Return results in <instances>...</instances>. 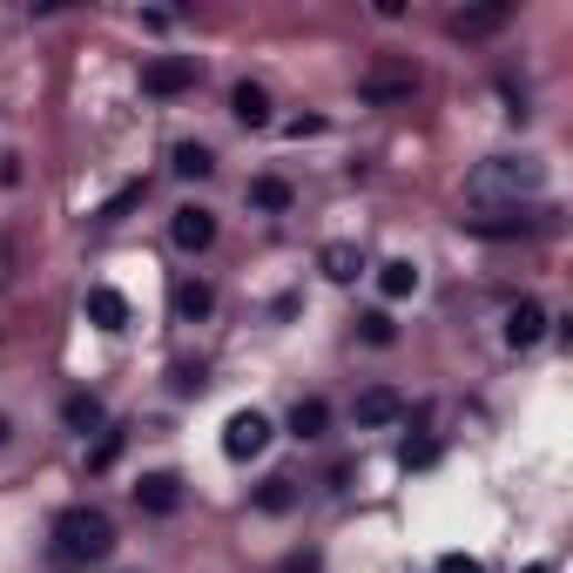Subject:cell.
<instances>
[{"instance_id":"obj_1","label":"cell","mask_w":573,"mask_h":573,"mask_svg":"<svg viewBox=\"0 0 573 573\" xmlns=\"http://www.w3.org/2000/svg\"><path fill=\"white\" fill-rule=\"evenodd\" d=\"M115 553V520L102 507H61L54 526H48V560L61 573H81V566H102Z\"/></svg>"},{"instance_id":"obj_2","label":"cell","mask_w":573,"mask_h":573,"mask_svg":"<svg viewBox=\"0 0 573 573\" xmlns=\"http://www.w3.org/2000/svg\"><path fill=\"white\" fill-rule=\"evenodd\" d=\"M526 190H540V162H533V155H493V162H479V170L465 176V196H472V203L513 196V209H520Z\"/></svg>"},{"instance_id":"obj_3","label":"cell","mask_w":573,"mask_h":573,"mask_svg":"<svg viewBox=\"0 0 573 573\" xmlns=\"http://www.w3.org/2000/svg\"><path fill=\"white\" fill-rule=\"evenodd\" d=\"M196 89V61L190 54H155L149 68H142V95H162V102H170V95H190Z\"/></svg>"},{"instance_id":"obj_4","label":"cell","mask_w":573,"mask_h":573,"mask_svg":"<svg viewBox=\"0 0 573 573\" xmlns=\"http://www.w3.org/2000/svg\"><path fill=\"white\" fill-rule=\"evenodd\" d=\"M412 89H419V74H412V68H378V74L358 81V102L391 109V102H412Z\"/></svg>"},{"instance_id":"obj_5","label":"cell","mask_w":573,"mask_h":573,"mask_svg":"<svg viewBox=\"0 0 573 573\" xmlns=\"http://www.w3.org/2000/svg\"><path fill=\"white\" fill-rule=\"evenodd\" d=\"M264 446H270V419H264V412H236V419L223 426V452H229L236 465H243V459H257Z\"/></svg>"},{"instance_id":"obj_6","label":"cell","mask_w":573,"mask_h":573,"mask_svg":"<svg viewBox=\"0 0 573 573\" xmlns=\"http://www.w3.org/2000/svg\"><path fill=\"white\" fill-rule=\"evenodd\" d=\"M170 236H176V250H190V257H203L209 243H216V216L203 209V203H183L176 216H170Z\"/></svg>"},{"instance_id":"obj_7","label":"cell","mask_w":573,"mask_h":573,"mask_svg":"<svg viewBox=\"0 0 573 573\" xmlns=\"http://www.w3.org/2000/svg\"><path fill=\"white\" fill-rule=\"evenodd\" d=\"M135 507L155 513V520H170V513L183 507V479H176V472H142V479H135Z\"/></svg>"},{"instance_id":"obj_8","label":"cell","mask_w":573,"mask_h":573,"mask_svg":"<svg viewBox=\"0 0 573 573\" xmlns=\"http://www.w3.org/2000/svg\"><path fill=\"white\" fill-rule=\"evenodd\" d=\"M472 236H493V243H507V236H533V229H546V216H533V209H500V216H459Z\"/></svg>"},{"instance_id":"obj_9","label":"cell","mask_w":573,"mask_h":573,"mask_svg":"<svg viewBox=\"0 0 573 573\" xmlns=\"http://www.w3.org/2000/svg\"><path fill=\"white\" fill-rule=\"evenodd\" d=\"M351 419H358L365 432H378V426H398V419H405V398H398L391 385H371V391H358Z\"/></svg>"},{"instance_id":"obj_10","label":"cell","mask_w":573,"mask_h":573,"mask_svg":"<svg viewBox=\"0 0 573 573\" xmlns=\"http://www.w3.org/2000/svg\"><path fill=\"white\" fill-rule=\"evenodd\" d=\"M513 21V0H493V8H465V14H452V34L459 41H485V34H500Z\"/></svg>"},{"instance_id":"obj_11","label":"cell","mask_w":573,"mask_h":573,"mask_svg":"<svg viewBox=\"0 0 573 573\" xmlns=\"http://www.w3.org/2000/svg\"><path fill=\"white\" fill-rule=\"evenodd\" d=\"M540 338H546V304L520 297V304L507 310V345H513V351H526V345H540Z\"/></svg>"},{"instance_id":"obj_12","label":"cell","mask_w":573,"mask_h":573,"mask_svg":"<svg viewBox=\"0 0 573 573\" xmlns=\"http://www.w3.org/2000/svg\"><path fill=\"white\" fill-rule=\"evenodd\" d=\"M89 324H95V331H129V297L115 284H95L89 290Z\"/></svg>"},{"instance_id":"obj_13","label":"cell","mask_w":573,"mask_h":573,"mask_svg":"<svg viewBox=\"0 0 573 573\" xmlns=\"http://www.w3.org/2000/svg\"><path fill=\"white\" fill-rule=\"evenodd\" d=\"M317 270L331 277V284H358V277H365V250H358V243H324V250H317Z\"/></svg>"},{"instance_id":"obj_14","label":"cell","mask_w":573,"mask_h":573,"mask_svg":"<svg viewBox=\"0 0 573 573\" xmlns=\"http://www.w3.org/2000/svg\"><path fill=\"white\" fill-rule=\"evenodd\" d=\"M378 297H385V304H405V297H419V264H405V257L378 264Z\"/></svg>"},{"instance_id":"obj_15","label":"cell","mask_w":573,"mask_h":573,"mask_svg":"<svg viewBox=\"0 0 573 573\" xmlns=\"http://www.w3.org/2000/svg\"><path fill=\"white\" fill-rule=\"evenodd\" d=\"M229 115H236L243 129H264V122H270V95L257 89V81H236V89H229Z\"/></svg>"},{"instance_id":"obj_16","label":"cell","mask_w":573,"mask_h":573,"mask_svg":"<svg viewBox=\"0 0 573 573\" xmlns=\"http://www.w3.org/2000/svg\"><path fill=\"white\" fill-rule=\"evenodd\" d=\"M331 432V405L324 398H297L290 405V439H324Z\"/></svg>"},{"instance_id":"obj_17","label":"cell","mask_w":573,"mask_h":573,"mask_svg":"<svg viewBox=\"0 0 573 573\" xmlns=\"http://www.w3.org/2000/svg\"><path fill=\"white\" fill-rule=\"evenodd\" d=\"M170 170H176V176H190V183H203V176H216V149H209V142H176Z\"/></svg>"},{"instance_id":"obj_18","label":"cell","mask_w":573,"mask_h":573,"mask_svg":"<svg viewBox=\"0 0 573 573\" xmlns=\"http://www.w3.org/2000/svg\"><path fill=\"white\" fill-rule=\"evenodd\" d=\"M102 419H109V412H102L95 391H74V398L61 405V426H68V432H102Z\"/></svg>"},{"instance_id":"obj_19","label":"cell","mask_w":573,"mask_h":573,"mask_svg":"<svg viewBox=\"0 0 573 573\" xmlns=\"http://www.w3.org/2000/svg\"><path fill=\"white\" fill-rule=\"evenodd\" d=\"M209 310H216V290H209L203 277H183V284H176V317H183V324H203Z\"/></svg>"},{"instance_id":"obj_20","label":"cell","mask_w":573,"mask_h":573,"mask_svg":"<svg viewBox=\"0 0 573 573\" xmlns=\"http://www.w3.org/2000/svg\"><path fill=\"white\" fill-rule=\"evenodd\" d=\"M250 209L284 216V209H290V183H284V176H257V183H250Z\"/></svg>"},{"instance_id":"obj_21","label":"cell","mask_w":573,"mask_h":573,"mask_svg":"<svg viewBox=\"0 0 573 573\" xmlns=\"http://www.w3.org/2000/svg\"><path fill=\"white\" fill-rule=\"evenodd\" d=\"M257 507H264V513H290V507H297V479L270 472V479L257 485Z\"/></svg>"},{"instance_id":"obj_22","label":"cell","mask_w":573,"mask_h":573,"mask_svg":"<svg viewBox=\"0 0 573 573\" xmlns=\"http://www.w3.org/2000/svg\"><path fill=\"white\" fill-rule=\"evenodd\" d=\"M358 338H365V345H378V351H391V345H398L391 310H365V317H358Z\"/></svg>"},{"instance_id":"obj_23","label":"cell","mask_w":573,"mask_h":573,"mask_svg":"<svg viewBox=\"0 0 573 573\" xmlns=\"http://www.w3.org/2000/svg\"><path fill=\"white\" fill-rule=\"evenodd\" d=\"M142 196H149V183H122V190H115V196H109V203L95 209V223H102V229H109V223H122V216H129V209H135Z\"/></svg>"},{"instance_id":"obj_24","label":"cell","mask_w":573,"mask_h":573,"mask_svg":"<svg viewBox=\"0 0 573 573\" xmlns=\"http://www.w3.org/2000/svg\"><path fill=\"white\" fill-rule=\"evenodd\" d=\"M398 465H405V472L439 465V439H405V446H398Z\"/></svg>"},{"instance_id":"obj_25","label":"cell","mask_w":573,"mask_h":573,"mask_svg":"<svg viewBox=\"0 0 573 573\" xmlns=\"http://www.w3.org/2000/svg\"><path fill=\"white\" fill-rule=\"evenodd\" d=\"M115 459H122V432H115V426H109V432H102V439H95V452H89V472H109V465H115Z\"/></svg>"},{"instance_id":"obj_26","label":"cell","mask_w":573,"mask_h":573,"mask_svg":"<svg viewBox=\"0 0 573 573\" xmlns=\"http://www.w3.org/2000/svg\"><path fill=\"white\" fill-rule=\"evenodd\" d=\"M439 573H485V566H479L472 553H446V560H439Z\"/></svg>"},{"instance_id":"obj_27","label":"cell","mask_w":573,"mask_h":573,"mask_svg":"<svg viewBox=\"0 0 573 573\" xmlns=\"http://www.w3.org/2000/svg\"><path fill=\"white\" fill-rule=\"evenodd\" d=\"M142 28H149V34H170V28H176V14H170V8H149V14H142Z\"/></svg>"},{"instance_id":"obj_28","label":"cell","mask_w":573,"mask_h":573,"mask_svg":"<svg viewBox=\"0 0 573 573\" xmlns=\"http://www.w3.org/2000/svg\"><path fill=\"white\" fill-rule=\"evenodd\" d=\"M284 135H297V142H304V135H324V115H297V122H290Z\"/></svg>"},{"instance_id":"obj_29","label":"cell","mask_w":573,"mask_h":573,"mask_svg":"<svg viewBox=\"0 0 573 573\" xmlns=\"http://www.w3.org/2000/svg\"><path fill=\"white\" fill-rule=\"evenodd\" d=\"M284 573H317V553H297V560H284Z\"/></svg>"},{"instance_id":"obj_30","label":"cell","mask_w":573,"mask_h":573,"mask_svg":"<svg viewBox=\"0 0 573 573\" xmlns=\"http://www.w3.org/2000/svg\"><path fill=\"white\" fill-rule=\"evenodd\" d=\"M520 573H560V566H553V560H533V566H520Z\"/></svg>"},{"instance_id":"obj_31","label":"cell","mask_w":573,"mask_h":573,"mask_svg":"<svg viewBox=\"0 0 573 573\" xmlns=\"http://www.w3.org/2000/svg\"><path fill=\"white\" fill-rule=\"evenodd\" d=\"M8 439H14V419H8V412H0V446H8Z\"/></svg>"}]
</instances>
